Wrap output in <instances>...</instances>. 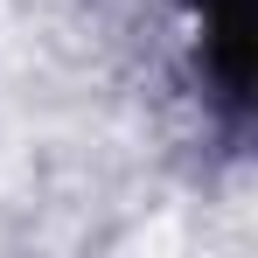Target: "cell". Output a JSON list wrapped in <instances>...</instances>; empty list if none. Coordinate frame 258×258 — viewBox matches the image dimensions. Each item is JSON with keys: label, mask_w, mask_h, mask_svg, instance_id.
<instances>
[{"label": "cell", "mask_w": 258, "mask_h": 258, "mask_svg": "<svg viewBox=\"0 0 258 258\" xmlns=\"http://www.w3.org/2000/svg\"><path fill=\"white\" fill-rule=\"evenodd\" d=\"M203 14V63L216 77V98L237 112L251 98V0H196Z\"/></svg>", "instance_id": "cell-1"}]
</instances>
